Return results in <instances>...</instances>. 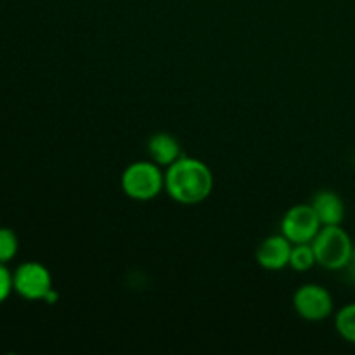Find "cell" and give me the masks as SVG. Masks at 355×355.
<instances>
[{"mask_svg": "<svg viewBox=\"0 0 355 355\" xmlns=\"http://www.w3.org/2000/svg\"><path fill=\"white\" fill-rule=\"evenodd\" d=\"M165 191L179 205L191 207L203 203L214 191L211 170L201 159L182 155L166 166Z\"/></svg>", "mask_w": 355, "mask_h": 355, "instance_id": "cell-1", "label": "cell"}, {"mask_svg": "<svg viewBox=\"0 0 355 355\" xmlns=\"http://www.w3.org/2000/svg\"><path fill=\"white\" fill-rule=\"evenodd\" d=\"M315 260L328 270H342L354 255V243L342 225H322L312 241Z\"/></svg>", "mask_w": 355, "mask_h": 355, "instance_id": "cell-2", "label": "cell"}, {"mask_svg": "<svg viewBox=\"0 0 355 355\" xmlns=\"http://www.w3.org/2000/svg\"><path fill=\"white\" fill-rule=\"evenodd\" d=\"M121 189L130 200L151 201L165 189V173L153 159L130 163L121 173Z\"/></svg>", "mask_w": 355, "mask_h": 355, "instance_id": "cell-3", "label": "cell"}, {"mask_svg": "<svg viewBox=\"0 0 355 355\" xmlns=\"http://www.w3.org/2000/svg\"><path fill=\"white\" fill-rule=\"evenodd\" d=\"M293 307L305 321L321 322L331 318L335 304H333V295L324 286L307 283L295 291Z\"/></svg>", "mask_w": 355, "mask_h": 355, "instance_id": "cell-4", "label": "cell"}, {"mask_svg": "<svg viewBox=\"0 0 355 355\" xmlns=\"http://www.w3.org/2000/svg\"><path fill=\"white\" fill-rule=\"evenodd\" d=\"M14 291L24 300H45L52 291V276L45 266L38 262H24L12 274Z\"/></svg>", "mask_w": 355, "mask_h": 355, "instance_id": "cell-5", "label": "cell"}, {"mask_svg": "<svg viewBox=\"0 0 355 355\" xmlns=\"http://www.w3.org/2000/svg\"><path fill=\"white\" fill-rule=\"evenodd\" d=\"M321 227V220L311 205H295L281 220V234L286 236L293 245L312 243Z\"/></svg>", "mask_w": 355, "mask_h": 355, "instance_id": "cell-6", "label": "cell"}, {"mask_svg": "<svg viewBox=\"0 0 355 355\" xmlns=\"http://www.w3.org/2000/svg\"><path fill=\"white\" fill-rule=\"evenodd\" d=\"M293 243L283 234L269 236L257 248V263L266 270H281L290 266Z\"/></svg>", "mask_w": 355, "mask_h": 355, "instance_id": "cell-7", "label": "cell"}, {"mask_svg": "<svg viewBox=\"0 0 355 355\" xmlns=\"http://www.w3.org/2000/svg\"><path fill=\"white\" fill-rule=\"evenodd\" d=\"M322 225H342L345 220V203L333 191H319L311 201Z\"/></svg>", "mask_w": 355, "mask_h": 355, "instance_id": "cell-8", "label": "cell"}, {"mask_svg": "<svg viewBox=\"0 0 355 355\" xmlns=\"http://www.w3.org/2000/svg\"><path fill=\"white\" fill-rule=\"evenodd\" d=\"M148 153L149 158L159 166H170L173 162L182 156L180 151V142L173 137L172 134L166 132H158L148 141Z\"/></svg>", "mask_w": 355, "mask_h": 355, "instance_id": "cell-9", "label": "cell"}, {"mask_svg": "<svg viewBox=\"0 0 355 355\" xmlns=\"http://www.w3.org/2000/svg\"><path fill=\"white\" fill-rule=\"evenodd\" d=\"M318 263L315 260L314 248L312 243H300V245H293L290 255V267L295 272H307L312 267Z\"/></svg>", "mask_w": 355, "mask_h": 355, "instance_id": "cell-10", "label": "cell"}, {"mask_svg": "<svg viewBox=\"0 0 355 355\" xmlns=\"http://www.w3.org/2000/svg\"><path fill=\"white\" fill-rule=\"evenodd\" d=\"M335 328L345 342L355 345V302L347 304L335 315Z\"/></svg>", "mask_w": 355, "mask_h": 355, "instance_id": "cell-11", "label": "cell"}, {"mask_svg": "<svg viewBox=\"0 0 355 355\" xmlns=\"http://www.w3.org/2000/svg\"><path fill=\"white\" fill-rule=\"evenodd\" d=\"M19 239L9 227H0V263H7L17 255Z\"/></svg>", "mask_w": 355, "mask_h": 355, "instance_id": "cell-12", "label": "cell"}, {"mask_svg": "<svg viewBox=\"0 0 355 355\" xmlns=\"http://www.w3.org/2000/svg\"><path fill=\"white\" fill-rule=\"evenodd\" d=\"M14 283H12V274L7 269L6 263H0V304L9 298V295L12 293Z\"/></svg>", "mask_w": 355, "mask_h": 355, "instance_id": "cell-13", "label": "cell"}]
</instances>
